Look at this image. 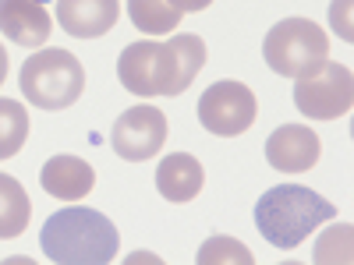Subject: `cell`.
Wrapping results in <instances>:
<instances>
[{"label": "cell", "instance_id": "cell-1", "mask_svg": "<svg viewBox=\"0 0 354 265\" xmlns=\"http://www.w3.org/2000/svg\"><path fill=\"white\" fill-rule=\"evenodd\" d=\"M205 68V43L177 32L167 43H131L117 61V78L135 96H181Z\"/></svg>", "mask_w": 354, "mask_h": 265}, {"label": "cell", "instance_id": "cell-2", "mask_svg": "<svg viewBox=\"0 0 354 265\" xmlns=\"http://www.w3.org/2000/svg\"><path fill=\"white\" fill-rule=\"evenodd\" d=\"M39 248L57 265H106L121 248V233L103 213L71 205L46 219Z\"/></svg>", "mask_w": 354, "mask_h": 265}, {"label": "cell", "instance_id": "cell-3", "mask_svg": "<svg viewBox=\"0 0 354 265\" xmlns=\"http://www.w3.org/2000/svg\"><path fill=\"white\" fill-rule=\"evenodd\" d=\"M333 216H337L333 202H326L322 195H315L312 188H301V184L270 188L255 202V226L280 251L298 248L305 237H312Z\"/></svg>", "mask_w": 354, "mask_h": 265}, {"label": "cell", "instance_id": "cell-4", "mask_svg": "<svg viewBox=\"0 0 354 265\" xmlns=\"http://www.w3.org/2000/svg\"><path fill=\"white\" fill-rule=\"evenodd\" d=\"M18 88L39 110H68L85 92V68L68 50H39L21 64Z\"/></svg>", "mask_w": 354, "mask_h": 265}, {"label": "cell", "instance_id": "cell-5", "mask_svg": "<svg viewBox=\"0 0 354 265\" xmlns=\"http://www.w3.org/2000/svg\"><path fill=\"white\" fill-rule=\"evenodd\" d=\"M262 57L277 75L301 78L330 57V36L312 18H283L266 32Z\"/></svg>", "mask_w": 354, "mask_h": 265}, {"label": "cell", "instance_id": "cell-6", "mask_svg": "<svg viewBox=\"0 0 354 265\" xmlns=\"http://www.w3.org/2000/svg\"><path fill=\"white\" fill-rule=\"evenodd\" d=\"M294 106L308 121H337L354 106V75L337 61H322L315 71L294 78Z\"/></svg>", "mask_w": 354, "mask_h": 265}, {"label": "cell", "instance_id": "cell-7", "mask_svg": "<svg viewBox=\"0 0 354 265\" xmlns=\"http://www.w3.org/2000/svg\"><path fill=\"white\" fill-rule=\"evenodd\" d=\"M198 124L216 135V138H238L245 135L255 117H259V103L255 92L245 81H213L205 92L198 96Z\"/></svg>", "mask_w": 354, "mask_h": 265}, {"label": "cell", "instance_id": "cell-8", "mask_svg": "<svg viewBox=\"0 0 354 265\" xmlns=\"http://www.w3.org/2000/svg\"><path fill=\"white\" fill-rule=\"evenodd\" d=\"M167 141V113L156 110V106H131L117 117L113 124V135H110V145L113 153L128 159V163H145L153 159Z\"/></svg>", "mask_w": 354, "mask_h": 265}, {"label": "cell", "instance_id": "cell-9", "mask_svg": "<svg viewBox=\"0 0 354 265\" xmlns=\"http://www.w3.org/2000/svg\"><path fill=\"white\" fill-rule=\"evenodd\" d=\"M322 141L308 124H283L266 138V163L283 173H305L319 163Z\"/></svg>", "mask_w": 354, "mask_h": 265}, {"label": "cell", "instance_id": "cell-10", "mask_svg": "<svg viewBox=\"0 0 354 265\" xmlns=\"http://www.w3.org/2000/svg\"><path fill=\"white\" fill-rule=\"evenodd\" d=\"M121 18V0H57V25L75 39H100Z\"/></svg>", "mask_w": 354, "mask_h": 265}, {"label": "cell", "instance_id": "cell-11", "mask_svg": "<svg viewBox=\"0 0 354 265\" xmlns=\"http://www.w3.org/2000/svg\"><path fill=\"white\" fill-rule=\"evenodd\" d=\"M0 32L15 46L36 50L50 39L53 18L39 0H0Z\"/></svg>", "mask_w": 354, "mask_h": 265}, {"label": "cell", "instance_id": "cell-12", "mask_svg": "<svg viewBox=\"0 0 354 265\" xmlns=\"http://www.w3.org/2000/svg\"><path fill=\"white\" fill-rule=\"evenodd\" d=\"M39 184L53 198L78 202V198H85L88 191L96 188V170L88 166L85 159H78V156H53L39 170Z\"/></svg>", "mask_w": 354, "mask_h": 265}, {"label": "cell", "instance_id": "cell-13", "mask_svg": "<svg viewBox=\"0 0 354 265\" xmlns=\"http://www.w3.org/2000/svg\"><path fill=\"white\" fill-rule=\"evenodd\" d=\"M202 184H205V170L188 153H170L156 166V191L167 202H192L198 198Z\"/></svg>", "mask_w": 354, "mask_h": 265}, {"label": "cell", "instance_id": "cell-14", "mask_svg": "<svg viewBox=\"0 0 354 265\" xmlns=\"http://www.w3.org/2000/svg\"><path fill=\"white\" fill-rule=\"evenodd\" d=\"M28 216H32V202H28L25 188L15 177L0 173V241H11L18 233H25Z\"/></svg>", "mask_w": 354, "mask_h": 265}, {"label": "cell", "instance_id": "cell-15", "mask_svg": "<svg viewBox=\"0 0 354 265\" xmlns=\"http://www.w3.org/2000/svg\"><path fill=\"white\" fill-rule=\"evenodd\" d=\"M128 18L149 36H167L181 28V11L170 8L167 0H128Z\"/></svg>", "mask_w": 354, "mask_h": 265}, {"label": "cell", "instance_id": "cell-16", "mask_svg": "<svg viewBox=\"0 0 354 265\" xmlns=\"http://www.w3.org/2000/svg\"><path fill=\"white\" fill-rule=\"evenodd\" d=\"M25 138H28V110L18 99L0 96V159L18 156Z\"/></svg>", "mask_w": 354, "mask_h": 265}, {"label": "cell", "instance_id": "cell-17", "mask_svg": "<svg viewBox=\"0 0 354 265\" xmlns=\"http://www.w3.org/2000/svg\"><path fill=\"white\" fill-rule=\"evenodd\" d=\"M198 265H223V262H234V265H255L252 251L234 241V237H209L202 248H198Z\"/></svg>", "mask_w": 354, "mask_h": 265}, {"label": "cell", "instance_id": "cell-18", "mask_svg": "<svg viewBox=\"0 0 354 265\" xmlns=\"http://www.w3.org/2000/svg\"><path fill=\"white\" fill-rule=\"evenodd\" d=\"M351 237H354V230L347 226V223H337V226H330L326 233L319 237V244H315V262L319 265H330V262H351Z\"/></svg>", "mask_w": 354, "mask_h": 265}, {"label": "cell", "instance_id": "cell-19", "mask_svg": "<svg viewBox=\"0 0 354 265\" xmlns=\"http://www.w3.org/2000/svg\"><path fill=\"white\" fill-rule=\"evenodd\" d=\"M330 25H333V32H337L344 43H354V25H351V0H333V8H330Z\"/></svg>", "mask_w": 354, "mask_h": 265}, {"label": "cell", "instance_id": "cell-20", "mask_svg": "<svg viewBox=\"0 0 354 265\" xmlns=\"http://www.w3.org/2000/svg\"><path fill=\"white\" fill-rule=\"evenodd\" d=\"M167 4H170V8H177L181 14H188V11H205V8L213 4V0H167Z\"/></svg>", "mask_w": 354, "mask_h": 265}, {"label": "cell", "instance_id": "cell-21", "mask_svg": "<svg viewBox=\"0 0 354 265\" xmlns=\"http://www.w3.org/2000/svg\"><path fill=\"white\" fill-rule=\"evenodd\" d=\"M4 78H8V50L0 46V85H4Z\"/></svg>", "mask_w": 354, "mask_h": 265}, {"label": "cell", "instance_id": "cell-22", "mask_svg": "<svg viewBox=\"0 0 354 265\" xmlns=\"http://www.w3.org/2000/svg\"><path fill=\"white\" fill-rule=\"evenodd\" d=\"M39 4H43V0H39Z\"/></svg>", "mask_w": 354, "mask_h": 265}]
</instances>
